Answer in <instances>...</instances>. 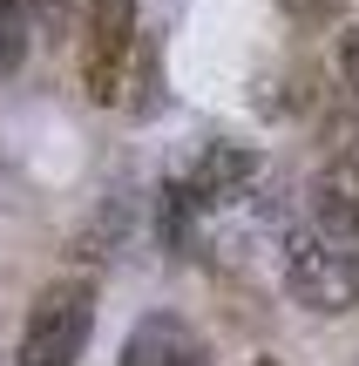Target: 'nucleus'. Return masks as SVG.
I'll return each instance as SVG.
<instances>
[{
  "label": "nucleus",
  "mask_w": 359,
  "mask_h": 366,
  "mask_svg": "<svg viewBox=\"0 0 359 366\" xmlns=\"http://www.w3.org/2000/svg\"><path fill=\"white\" fill-rule=\"evenodd\" d=\"M251 183H258V149L251 143H211L176 190H183V204H238Z\"/></svg>",
  "instance_id": "nucleus-4"
},
{
  "label": "nucleus",
  "mask_w": 359,
  "mask_h": 366,
  "mask_svg": "<svg viewBox=\"0 0 359 366\" xmlns=\"http://www.w3.org/2000/svg\"><path fill=\"white\" fill-rule=\"evenodd\" d=\"M122 366H203V346H197V332H190L183 319L156 312V319H143V326L129 332Z\"/></svg>",
  "instance_id": "nucleus-5"
},
{
  "label": "nucleus",
  "mask_w": 359,
  "mask_h": 366,
  "mask_svg": "<svg viewBox=\"0 0 359 366\" xmlns=\"http://www.w3.org/2000/svg\"><path fill=\"white\" fill-rule=\"evenodd\" d=\"M21 48H27V21H21V0H0V68H21Z\"/></svg>",
  "instance_id": "nucleus-6"
},
{
  "label": "nucleus",
  "mask_w": 359,
  "mask_h": 366,
  "mask_svg": "<svg viewBox=\"0 0 359 366\" xmlns=\"http://www.w3.org/2000/svg\"><path fill=\"white\" fill-rule=\"evenodd\" d=\"M251 366H278V360H251Z\"/></svg>",
  "instance_id": "nucleus-8"
},
{
  "label": "nucleus",
  "mask_w": 359,
  "mask_h": 366,
  "mask_svg": "<svg viewBox=\"0 0 359 366\" xmlns=\"http://www.w3.org/2000/svg\"><path fill=\"white\" fill-rule=\"evenodd\" d=\"M136 68H143L136 7L129 0H95L89 41H81V89H89V102H122V89H129Z\"/></svg>",
  "instance_id": "nucleus-2"
},
{
  "label": "nucleus",
  "mask_w": 359,
  "mask_h": 366,
  "mask_svg": "<svg viewBox=\"0 0 359 366\" xmlns=\"http://www.w3.org/2000/svg\"><path fill=\"white\" fill-rule=\"evenodd\" d=\"M285 285H292V299L312 305V312H346L359 299L353 264L339 258L312 224H292V237H285Z\"/></svg>",
  "instance_id": "nucleus-3"
},
{
  "label": "nucleus",
  "mask_w": 359,
  "mask_h": 366,
  "mask_svg": "<svg viewBox=\"0 0 359 366\" xmlns=\"http://www.w3.org/2000/svg\"><path fill=\"white\" fill-rule=\"evenodd\" d=\"M95 332V285L89 278H54L41 285L21 332V366H75Z\"/></svg>",
  "instance_id": "nucleus-1"
},
{
  "label": "nucleus",
  "mask_w": 359,
  "mask_h": 366,
  "mask_svg": "<svg viewBox=\"0 0 359 366\" xmlns=\"http://www.w3.org/2000/svg\"><path fill=\"white\" fill-rule=\"evenodd\" d=\"M339 81H346V95L359 102V34L339 41Z\"/></svg>",
  "instance_id": "nucleus-7"
}]
</instances>
